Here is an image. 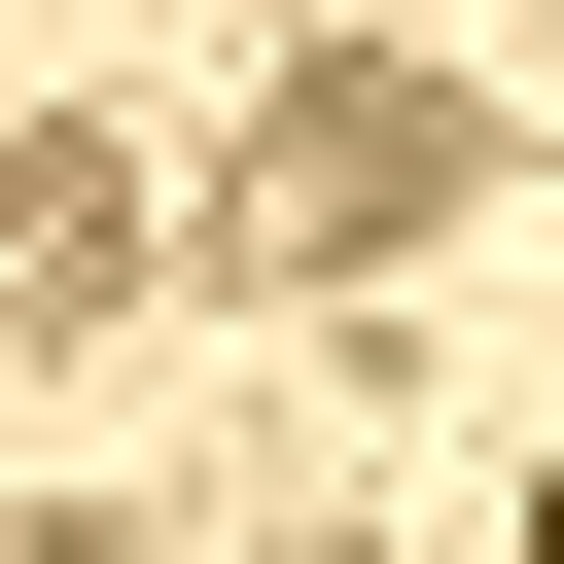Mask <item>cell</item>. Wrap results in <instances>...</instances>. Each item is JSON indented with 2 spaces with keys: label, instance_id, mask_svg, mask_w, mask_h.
<instances>
[{
  "label": "cell",
  "instance_id": "cell-2",
  "mask_svg": "<svg viewBox=\"0 0 564 564\" xmlns=\"http://www.w3.org/2000/svg\"><path fill=\"white\" fill-rule=\"evenodd\" d=\"M106 247H141V212H106L70 141H0V317H106Z\"/></svg>",
  "mask_w": 564,
  "mask_h": 564
},
{
  "label": "cell",
  "instance_id": "cell-1",
  "mask_svg": "<svg viewBox=\"0 0 564 564\" xmlns=\"http://www.w3.org/2000/svg\"><path fill=\"white\" fill-rule=\"evenodd\" d=\"M458 176H494L458 70H282V106H247V282H282V247H423Z\"/></svg>",
  "mask_w": 564,
  "mask_h": 564
}]
</instances>
